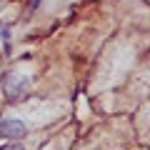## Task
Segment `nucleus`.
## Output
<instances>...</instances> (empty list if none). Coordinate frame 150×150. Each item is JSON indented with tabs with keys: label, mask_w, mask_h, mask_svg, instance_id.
<instances>
[{
	"label": "nucleus",
	"mask_w": 150,
	"mask_h": 150,
	"mask_svg": "<svg viewBox=\"0 0 150 150\" xmlns=\"http://www.w3.org/2000/svg\"><path fill=\"white\" fill-rule=\"evenodd\" d=\"M0 135L8 140H20L28 135V125L18 118H8V120H0Z\"/></svg>",
	"instance_id": "obj_1"
},
{
	"label": "nucleus",
	"mask_w": 150,
	"mask_h": 150,
	"mask_svg": "<svg viewBox=\"0 0 150 150\" xmlns=\"http://www.w3.org/2000/svg\"><path fill=\"white\" fill-rule=\"evenodd\" d=\"M5 95L10 100H20L28 90V78H20V75H8L5 78Z\"/></svg>",
	"instance_id": "obj_2"
},
{
	"label": "nucleus",
	"mask_w": 150,
	"mask_h": 150,
	"mask_svg": "<svg viewBox=\"0 0 150 150\" xmlns=\"http://www.w3.org/2000/svg\"><path fill=\"white\" fill-rule=\"evenodd\" d=\"M0 150H25L23 143H15V140H8L5 145H0Z\"/></svg>",
	"instance_id": "obj_3"
},
{
	"label": "nucleus",
	"mask_w": 150,
	"mask_h": 150,
	"mask_svg": "<svg viewBox=\"0 0 150 150\" xmlns=\"http://www.w3.org/2000/svg\"><path fill=\"white\" fill-rule=\"evenodd\" d=\"M0 38H3V40H10V28H8V25L0 28Z\"/></svg>",
	"instance_id": "obj_4"
},
{
	"label": "nucleus",
	"mask_w": 150,
	"mask_h": 150,
	"mask_svg": "<svg viewBox=\"0 0 150 150\" xmlns=\"http://www.w3.org/2000/svg\"><path fill=\"white\" fill-rule=\"evenodd\" d=\"M3 10H5V5H3V3H0V13H3Z\"/></svg>",
	"instance_id": "obj_5"
}]
</instances>
